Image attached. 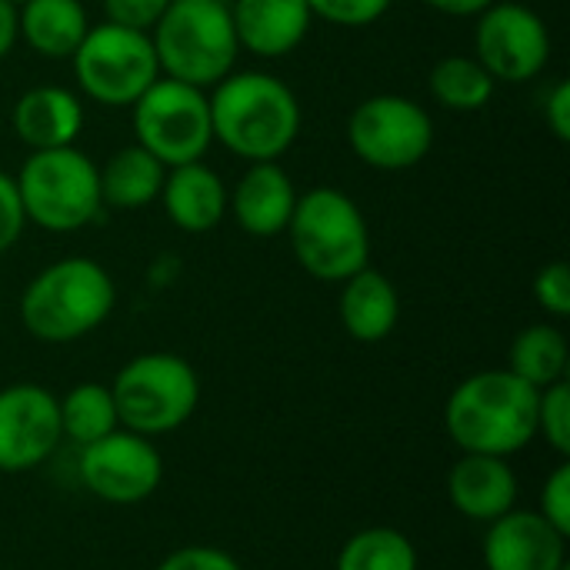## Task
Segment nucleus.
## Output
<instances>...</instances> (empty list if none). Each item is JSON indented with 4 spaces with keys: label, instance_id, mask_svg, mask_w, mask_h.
I'll return each mask as SVG.
<instances>
[{
    "label": "nucleus",
    "instance_id": "obj_1",
    "mask_svg": "<svg viewBox=\"0 0 570 570\" xmlns=\"http://www.w3.org/2000/svg\"><path fill=\"white\" fill-rule=\"evenodd\" d=\"M541 391L504 371H481L461 381L444 407V428L464 454L511 458L538 438Z\"/></svg>",
    "mask_w": 570,
    "mask_h": 570
},
{
    "label": "nucleus",
    "instance_id": "obj_34",
    "mask_svg": "<svg viewBox=\"0 0 570 570\" xmlns=\"http://www.w3.org/2000/svg\"><path fill=\"white\" fill-rule=\"evenodd\" d=\"M544 114H548V127H551V134H554L558 140H568L570 137V83L568 80H561V83L551 90Z\"/></svg>",
    "mask_w": 570,
    "mask_h": 570
},
{
    "label": "nucleus",
    "instance_id": "obj_8",
    "mask_svg": "<svg viewBox=\"0 0 570 570\" xmlns=\"http://www.w3.org/2000/svg\"><path fill=\"white\" fill-rule=\"evenodd\" d=\"M70 60L80 90L104 107H134L160 73L150 37L117 23L90 27Z\"/></svg>",
    "mask_w": 570,
    "mask_h": 570
},
{
    "label": "nucleus",
    "instance_id": "obj_6",
    "mask_svg": "<svg viewBox=\"0 0 570 570\" xmlns=\"http://www.w3.org/2000/svg\"><path fill=\"white\" fill-rule=\"evenodd\" d=\"M120 428L157 438L184 428L200 404L197 371L177 354H140L127 361L110 384Z\"/></svg>",
    "mask_w": 570,
    "mask_h": 570
},
{
    "label": "nucleus",
    "instance_id": "obj_9",
    "mask_svg": "<svg viewBox=\"0 0 570 570\" xmlns=\"http://www.w3.org/2000/svg\"><path fill=\"white\" fill-rule=\"evenodd\" d=\"M134 134L137 144L164 167L194 164L214 140L210 100L200 94V87L170 77L154 80L134 100Z\"/></svg>",
    "mask_w": 570,
    "mask_h": 570
},
{
    "label": "nucleus",
    "instance_id": "obj_11",
    "mask_svg": "<svg viewBox=\"0 0 570 570\" xmlns=\"http://www.w3.org/2000/svg\"><path fill=\"white\" fill-rule=\"evenodd\" d=\"M77 471L94 498L117 508H130L147 501L160 488L164 458L150 438L117 428L107 438L80 448Z\"/></svg>",
    "mask_w": 570,
    "mask_h": 570
},
{
    "label": "nucleus",
    "instance_id": "obj_31",
    "mask_svg": "<svg viewBox=\"0 0 570 570\" xmlns=\"http://www.w3.org/2000/svg\"><path fill=\"white\" fill-rule=\"evenodd\" d=\"M167 3L170 0H104V10H107V23L147 33L164 17Z\"/></svg>",
    "mask_w": 570,
    "mask_h": 570
},
{
    "label": "nucleus",
    "instance_id": "obj_29",
    "mask_svg": "<svg viewBox=\"0 0 570 570\" xmlns=\"http://www.w3.org/2000/svg\"><path fill=\"white\" fill-rule=\"evenodd\" d=\"M548 524H554L561 534L570 538V464H558L551 471V478L541 488V511H538Z\"/></svg>",
    "mask_w": 570,
    "mask_h": 570
},
{
    "label": "nucleus",
    "instance_id": "obj_10",
    "mask_svg": "<svg viewBox=\"0 0 570 570\" xmlns=\"http://www.w3.org/2000/svg\"><path fill=\"white\" fill-rule=\"evenodd\" d=\"M347 140L367 167L407 170L428 157L434 144V124L421 104L397 94H381L351 114Z\"/></svg>",
    "mask_w": 570,
    "mask_h": 570
},
{
    "label": "nucleus",
    "instance_id": "obj_35",
    "mask_svg": "<svg viewBox=\"0 0 570 570\" xmlns=\"http://www.w3.org/2000/svg\"><path fill=\"white\" fill-rule=\"evenodd\" d=\"M424 3L441 10V13H451V17H471V13L488 10L494 0H424Z\"/></svg>",
    "mask_w": 570,
    "mask_h": 570
},
{
    "label": "nucleus",
    "instance_id": "obj_28",
    "mask_svg": "<svg viewBox=\"0 0 570 570\" xmlns=\"http://www.w3.org/2000/svg\"><path fill=\"white\" fill-rule=\"evenodd\" d=\"M307 7L337 27H367L391 7V0H307Z\"/></svg>",
    "mask_w": 570,
    "mask_h": 570
},
{
    "label": "nucleus",
    "instance_id": "obj_26",
    "mask_svg": "<svg viewBox=\"0 0 570 570\" xmlns=\"http://www.w3.org/2000/svg\"><path fill=\"white\" fill-rule=\"evenodd\" d=\"M431 94L448 110H481L494 94V77L478 57H444L431 70Z\"/></svg>",
    "mask_w": 570,
    "mask_h": 570
},
{
    "label": "nucleus",
    "instance_id": "obj_14",
    "mask_svg": "<svg viewBox=\"0 0 570 570\" xmlns=\"http://www.w3.org/2000/svg\"><path fill=\"white\" fill-rule=\"evenodd\" d=\"M488 570H564L568 534L548 524L538 511H508L488 524L484 538Z\"/></svg>",
    "mask_w": 570,
    "mask_h": 570
},
{
    "label": "nucleus",
    "instance_id": "obj_38",
    "mask_svg": "<svg viewBox=\"0 0 570 570\" xmlns=\"http://www.w3.org/2000/svg\"><path fill=\"white\" fill-rule=\"evenodd\" d=\"M564 570H570V568H564Z\"/></svg>",
    "mask_w": 570,
    "mask_h": 570
},
{
    "label": "nucleus",
    "instance_id": "obj_17",
    "mask_svg": "<svg viewBox=\"0 0 570 570\" xmlns=\"http://www.w3.org/2000/svg\"><path fill=\"white\" fill-rule=\"evenodd\" d=\"M294 204H297L294 184L274 160L250 164L230 197L240 230H247L254 237H274V234L287 230Z\"/></svg>",
    "mask_w": 570,
    "mask_h": 570
},
{
    "label": "nucleus",
    "instance_id": "obj_2",
    "mask_svg": "<svg viewBox=\"0 0 570 570\" xmlns=\"http://www.w3.org/2000/svg\"><path fill=\"white\" fill-rule=\"evenodd\" d=\"M214 137L244 160H277L301 130L294 90L271 73H227L210 97Z\"/></svg>",
    "mask_w": 570,
    "mask_h": 570
},
{
    "label": "nucleus",
    "instance_id": "obj_13",
    "mask_svg": "<svg viewBox=\"0 0 570 570\" xmlns=\"http://www.w3.org/2000/svg\"><path fill=\"white\" fill-rule=\"evenodd\" d=\"M60 441V404L47 387L10 384L0 391V474L43 464Z\"/></svg>",
    "mask_w": 570,
    "mask_h": 570
},
{
    "label": "nucleus",
    "instance_id": "obj_5",
    "mask_svg": "<svg viewBox=\"0 0 570 570\" xmlns=\"http://www.w3.org/2000/svg\"><path fill=\"white\" fill-rule=\"evenodd\" d=\"M287 230L297 264L317 281H347L367 267V220L361 207L334 187H314L297 197Z\"/></svg>",
    "mask_w": 570,
    "mask_h": 570
},
{
    "label": "nucleus",
    "instance_id": "obj_24",
    "mask_svg": "<svg viewBox=\"0 0 570 570\" xmlns=\"http://www.w3.org/2000/svg\"><path fill=\"white\" fill-rule=\"evenodd\" d=\"M57 404H60V431L77 448L94 444L120 428L114 394L104 384H77Z\"/></svg>",
    "mask_w": 570,
    "mask_h": 570
},
{
    "label": "nucleus",
    "instance_id": "obj_3",
    "mask_svg": "<svg viewBox=\"0 0 570 570\" xmlns=\"http://www.w3.org/2000/svg\"><path fill=\"white\" fill-rule=\"evenodd\" d=\"M114 301V281L97 261L63 257L27 284L20 321L43 344H70L97 331L110 317Z\"/></svg>",
    "mask_w": 570,
    "mask_h": 570
},
{
    "label": "nucleus",
    "instance_id": "obj_20",
    "mask_svg": "<svg viewBox=\"0 0 570 570\" xmlns=\"http://www.w3.org/2000/svg\"><path fill=\"white\" fill-rule=\"evenodd\" d=\"M397 317H401V301H397L394 284L384 274L364 267L344 281L341 324L354 341H361V344L384 341L397 327Z\"/></svg>",
    "mask_w": 570,
    "mask_h": 570
},
{
    "label": "nucleus",
    "instance_id": "obj_30",
    "mask_svg": "<svg viewBox=\"0 0 570 570\" xmlns=\"http://www.w3.org/2000/svg\"><path fill=\"white\" fill-rule=\"evenodd\" d=\"M534 301L554 314V317H568L570 314V271L564 261L548 264L538 277H534Z\"/></svg>",
    "mask_w": 570,
    "mask_h": 570
},
{
    "label": "nucleus",
    "instance_id": "obj_21",
    "mask_svg": "<svg viewBox=\"0 0 570 570\" xmlns=\"http://www.w3.org/2000/svg\"><path fill=\"white\" fill-rule=\"evenodd\" d=\"M87 30L80 0H27L17 13V33L50 60L73 57Z\"/></svg>",
    "mask_w": 570,
    "mask_h": 570
},
{
    "label": "nucleus",
    "instance_id": "obj_16",
    "mask_svg": "<svg viewBox=\"0 0 570 570\" xmlns=\"http://www.w3.org/2000/svg\"><path fill=\"white\" fill-rule=\"evenodd\" d=\"M307 0H234L230 20L237 43L257 57L291 53L311 30Z\"/></svg>",
    "mask_w": 570,
    "mask_h": 570
},
{
    "label": "nucleus",
    "instance_id": "obj_4",
    "mask_svg": "<svg viewBox=\"0 0 570 570\" xmlns=\"http://www.w3.org/2000/svg\"><path fill=\"white\" fill-rule=\"evenodd\" d=\"M157 67L190 87L220 83L237 60V30L224 0H170L154 27Z\"/></svg>",
    "mask_w": 570,
    "mask_h": 570
},
{
    "label": "nucleus",
    "instance_id": "obj_23",
    "mask_svg": "<svg viewBox=\"0 0 570 570\" xmlns=\"http://www.w3.org/2000/svg\"><path fill=\"white\" fill-rule=\"evenodd\" d=\"M508 371L544 391L568 374V337L554 324H534L521 331L511 344Z\"/></svg>",
    "mask_w": 570,
    "mask_h": 570
},
{
    "label": "nucleus",
    "instance_id": "obj_33",
    "mask_svg": "<svg viewBox=\"0 0 570 570\" xmlns=\"http://www.w3.org/2000/svg\"><path fill=\"white\" fill-rule=\"evenodd\" d=\"M23 207H20V194L17 184L0 170V254L10 250L23 230Z\"/></svg>",
    "mask_w": 570,
    "mask_h": 570
},
{
    "label": "nucleus",
    "instance_id": "obj_15",
    "mask_svg": "<svg viewBox=\"0 0 570 570\" xmlns=\"http://www.w3.org/2000/svg\"><path fill=\"white\" fill-rule=\"evenodd\" d=\"M448 498L461 518L491 524L508 511H514L518 474L511 471L508 458L464 454L448 474Z\"/></svg>",
    "mask_w": 570,
    "mask_h": 570
},
{
    "label": "nucleus",
    "instance_id": "obj_12",
    "mask_svg": "<svg viewBox=\"0 0 570 570\" xmlns=\"http://www.w3.org/2000/svg\"><path fill=\"white\" fill-rule=\"evenodd\" d=\"M474 47L478 60L494 80L524 83L544 70L551 37L534 10L521 3H491L488 10H481Z\"/></svg>",
    "mask_w": 570,
    "mask_h": 570
},
{
    "label": "nucleus",
    "instance_id": "obj_37",
    "mask_svg": "<svg viewBox=\"0 0 570 570\" xmlns=\"http://www.w3.org/2000/svg\"><path fill=\"white\" fill-rule=\"evenodd\" d=\"M7 3H13V7H20V3H27V0H7Z\"/></svg>",
    "mask_w": 570,
    "mask_h": 570
},
{
    "label": "nucleus",
    "instance_id": "obj_18",
    "mask_svg": "<svg viewBox=\"0 0 570 570\" xmlns=\"http://www.w3.org/2000/svg\"><path fill=\"white\" fill-rule=\"evenodd\" d=\"M80 127L83 107L63 87H33L13 107V130L33 150L73 147Z\"/></svg>",
    "mask_w": 570,
    "mask_h": 570
},
{
    "label": "nucleus",
    "instance_id": "obj_27",
    "mask_svg": "<svg viewBox=\"0 0 570 570\" xmlns=\"http://www.w3.org/2000/svg\"><path fill=\"white\" fill-rule=\"evenodd\" d=\"M538 438H544L561 458L570 454V384L558 381L538 397Z\"/></svg>",
    "mask_w": 570,
    "mask_h": 570
},
{
    "label": "nucleus",
    "instance_id": "obj_32",
    "mask_svg": "<svg viewBox=\"0 0 570 570\" xmlns=\"http://www.w3.org/2000/svg\"><path fill=\"white\" fill-rule=\"evenodd\" d=\"M154 570H240V564L210 544H190V548H177L174 554H167Z\"/></svg>",
    "mask_w": 570,
    "mask_h": 570
},
{
    "label": "nucleus",
    "instance_id": "obj_25",
    "mask_svg": "<svg viewBox=\"0 0 570 570\" xmlns=\"http://www.w3.org/2000/svg\"><path fill=\"white\" fill-rule=\"evenodd\" d=\"M334 570H417V548L397 528H367L341 548Z\"/></svg>",
    "mask_w": 570,
    "mask_h": 570
},
{
    "label": "nucleus",
    "instance_id": "obj_7",
    "mask_svg": "<svg viewBox=\"0 0 570 570\" xmlns=\"http://www.w3.org/2000/svg\"><path fill=\"white\" fill-rule=\"evenodd\" d=\"M23 217L43 230H80L100 210V170L77 147L33 150L13 180Z\"/></svg>",
    "mask_w": 570,
    "mask_h": 570
},
{
    "label": "nucleus",
    "instance_id": "obj_36",
    "mask_svg": "<svg viewBox=\"0 0 570 570\" xmlns=\"http://www.w3.org/2000/svg\"><path fill=\"white\" fill-rule=\"evenodd\" d=\"M13 40H17V7L0 0V60L10 53Z\"/></svg>",
    "mask_w": 570,
    "mask_h": 570
},
{
    "label": "nucleus",
    "instance_id": "obj_22",
    "mask_svg": "<svg viewBox=\"0 0 570 570\" xmlns=\"http://www.w3.org/2000/svg\"><path fill=\"white\" fill-rule=\"evenodd\" d=\"M164 177H167V167L154 154H147L140 144L124 147L100 170V200L120 210L144 207L154 197H160Z\"/></svg>",
    "mask_w": 570,
    "mask_h": 570
},
{
    "label": "nucleus",
    "instance_id": "obj_19",
    "mask_svg": "<svg viewBox=\"0 0 570 570\" xmlns=\"http://www.w3.org/2000/svg\"><path fill=\"white\" fill-rule=\"evenodd\" d=\"M160 194H164L167 217L187 234H204V230L217 227L227 210V190H224L220 177L210 167H204L200 160L170 167Z\"/></svg>",
    "mask_w": 570,
    "mask_h": 570
}]
</instances>
